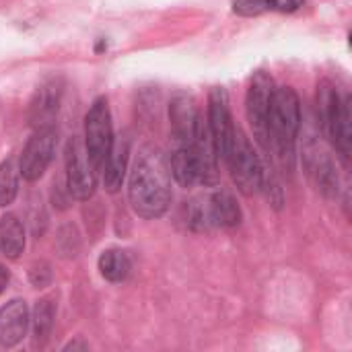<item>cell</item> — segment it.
Returning a JSON list of instances; mask_svg holds the SVG:
<instances>
[{
	"label": "cell",
	"instance_id": "obj_1",
	"mask_svg": "<svg viewBox=\"0 0 352 352\" xmlns=\"http://www.w3.org/2000/svg\"><path fill=\"white\" fill-rule=\"evenodd\" d=\"M128 198L132 210L142 219H159L171 204V171L163 153L144 146L132 167Z\"/></svg>",
	"mask_w": 352,
	"mask_h": 352
},
{
	"label": "cell",
	"instance_id": "obj_2",
	"mask_svg": "<svg viewBox=\"0 0 352 352\" xmlns=\"http://www.w3.org/2000/svg\"><path fill=\"white\" fill-rule=\"evenodd\" d=\"M301 128V103L291 87L274 89L270 116H268V151L276 155L283 163L293 161L295 142Z\"/></svg>",
	"mask_w": 352,
	"mask_h": 352
},
{
	"label": "cell",
	"instance_id": "obj_3",
	"mask_svg": "<svg viewBox=\"0 0 352 352\" xmlns=\"http://www.w3.org/2000/svg\"><path fill=\"white\" fill-rule=\"evenodd\" d=\"M237 190L245 196H254L264 186V167L260 157L256 155L250 138L243 134L241 128L233 126L229 142L223 151V157Z\"/></svg>",
	"mask_w": 352,
	"mask_h": 352
},
{
	"label": "cell",
	"instance_id": "obj_4",
	"mask_svg": "<svg viewBox=\"0 0 352 352\" xmlns=\"http://www.w3.org/2000/svg\"><path fill=\"white\" fill-rule=\"evenodd\" d=\"M318 107L324 132L340 153L344 161L351 157V99H340L338 91L330 82H322L318 93Z\"/></svg>",
	"mask_w": 352,
	"mask_h": 352
},
{
	"label": "cell",
	"instance_id": "obj_5",
	"mask_svg": "<svg viewBox=\"0 0 352 352\" xmlns=\"http://www.w3.org/2000/svg\"><path fill=\"white\" fill-rule=\"evenodd\" d=\"M113 144V126L111 113L105 97L93 101L85 118V151L95 171H103L107 155Z\"/></svg>",
	"mask_w": 352,
	"mask_h": 352
},
{
	"label": "cell",
	"instance_id": "obj_6",
	"mask_svg": "<svg viewBox=\"0 0 352 352\" xmlns=\"http://www.w3.org/2000/svg\"><path fill=\"white\" fill-rule=\"evenodd\" d=\"M274 80L268 72L260 70L252 76L248 97H245V113L248 122L258 138V142L268 151V116H270V103L274 95Z\"/></svg>",
	"mask_w": 352,
	"mask_h": 352
},
{
	"label": "cell",
	"instance_id": "obj_7",
	"mask_svg": "<svg viewBox=\"0 0 352 352\" xmlns=\"http://www.w3.org/2000/svg\"><path fill=\"white\" fill-rule=\"evenodd\" d=\"M56 142H58V132L54 126L47 128H37L33 136L27 140L21 161H19V173L27 182H37L45 169L50 167L54 153H56Z\"/></svg>",
	"mask_w": 352,
	"mask_h": 352
},
{
	"label": "cell",
	"instance_id": "obj_8",
	"mask_svg": "<svg viewBox=\"0 0 352 352\" xmlns=\"http://www.w3.org/2000/svg\"><path fill=\"white\" fill-rule=\"evenodd\" d=\"M66 188L76 200H89L97 188L95 169L87 157L85 144L76 136L66 144Z\"/></svg>",
	"mask_w": 352,
	"mask_h": 352
},
{
	"label": "cell",
	"instance_id": "obj_9",
	"mask_svg": "<svg viewBox=\"0 0 352 352\" xmlns=\"http://www.w3.org/2000/svg\"><path fill=\"white\" fill-rule=\"evenodd\" d=\"M62 93H64L62 78H50L37 87V91L27 107V122L33 130L54 126Z\"/></svg>",
	"mask_w": 352,
	"mask_h": 352
},
{
	"label": "cell",
	"instance_id": "obj_10",
	"mask_svg": "<svg viewBox=\"0 0 352 352\" xmlns=\"http://www.w3.org/2000/svg\"><path fill=\"white\" fill-rule=\"evenodd\" d=\"M169 118H171V132H173L175 142L192 144L194 134L200 124V118H202V111L198 109L194 97L186 95V93H177L171 99Z\"/></svg>",
	"mask_w": 352,
	"mask_h": 352
},
{
	"label": "cell",
	"instance_id": "obj_11",
	"mask_svg": "<svg viewBox=\"0 0 352 352\" xmlns=\"http://www.w3.org/2000/svg\"><path fill=\"white\" fill-rule=\"evenodd\" d=\"M206 122H208L217 153H219V157H223V151H225L229 136H231V130L235 126L233 118H231V109H229V95L223 87H214L210 91Z\"/></svg>",
	"mask_w": 352,
	"mask_h": 352
},
{
	"label": "cell",
	"instance_id": "obj_12",
	"mask_svg": "<svg viewBox=\"0 0 352 352\" xmlns=\"http://www.w3.org/2000/svg\"><path fill=\"white\" fill-rule=\"evenodd\" d=\"M29 326V309L23 299H12L0 309V344L16 346Z\"/></svg>",
	"mask_w": 352,
	"mask_h": 352
},
{
	"label": "cell",
	"instance_id": "obj_13",
	"mask_svg": "<svg viewBox=\"0 0 352 352\" xmlns=\"http://www.w3.org/2000/svg\"><path fill=\"white\" fill-rule=\"evenodd\" d=\"M128 155H130V138L128 136L113 138L111 151H109L107 161L103 165V184H105V190L111 194H116L124 184V175H126V167H128Z\"/></svg>",
	"mask_w": 352,
	"mask_h": 352
},
{
	"label": "cell",
	"instance_id": "obj_14",
	"mask_svg": "<svg viewBox=\"0 0 352 352\" xmlns=\"http://www.w3.org/2000/svg\"><path fill=\"white\" fill-rule=\"evenodd\" d=\"M204 208L206 225L208 227H235L241 221V210L235 202V198L229 192H217L208 198Z\"/></svg>",
	"mask_w": 352,
	"mask_h": 352
},
{
	"label": "cell",
	"instance_id": "obj_15",
	"mask_svg": "<svg viewBox=\"0 0 352 352\" xmlns=\"http://www.w3.org/2000/svg\"><path fill=\"white\" fill-rule=\"evenodd\" d=\"M169 171L175 177V182L184 188H192L194 184H198V163L190 144L177 142L169 159Z\"/></svg>",
	"mask_w": 352,
	"mask_h": 352
},
{
	"label": "cell",
	"instance_id": "obj_16",
	"mask_svg": "<svg viewBox=\"0 0 352 352\" xmlns=\"http://www.w3.org/2000/svg\"><path fill=\"white\" fill-rule=\"evenodd\" d=\"M0 250L10 260H16L25 250V229L14 214L0 219Z\"/></svg>",
	"mask_w": 352,
	"mask_h": 352
},
{
	"label": "cell",
	"instance_id": "obj_17",
	"mask_svg": "<svg viewBox=\"0 0 352 352\" xmlns=\"http://www.w3.org/2000/svg\"><path fill=\"white\" fill-rule=\"evenodd\" d=\"M132 262L124 250H107L99 256V272L109 283H122L130 274Z\"/></svg>",
	"mask_w": 352,
	"mask_h": 352
},
{
	"label": "cell",
	"instance_id": "obj_18",
	"mask_svg": "<svg viewBox=\"0 0 352 352\" xmlns=\"http://www.w3.org/2000/svg\"><path fill=\"white\" fill-rule=\"evenodd\" d=\"M56 299L52 295L43 297L37 301L35 305V314H33V336H35V344H43L54 328V318H56Z\"/></svg>",
	"mask_w": 352,
	"mask_h": 352
},
{
	"label": "cell",
	"instance_id": "obj_19",
	"mask_svg": "<svg viewBox=\"0 0 352 352\" xmlns=\"http://www.w3.org/2000/svg\"><path fill=\"white\" fill-rule=\"evenodd\" d=\"M19 194V169L12 161L0 163V206L12 204Z\"/></svg>",
	"mask_w": 352,
	"mask_h": 352
},
{
	"label": "cell",
	"instance_id": "obj_20",
	"mask_svg": "<svg viewBox=\"0 0 352 352\" xmlns=\"http://www.w3.org/2000/svg\"><path fill=\"white\" fill-rule=\"evenodd\" d=\"M311 161H314V163H311V175L318 177L320 190H322V192H334V190H338V177L334 175L332 163H330L324 155L320 157V153H314Z\"/></svg>",
	"mask_w": 352,
	"mask_h": 352
},
{
	"label": "cell",
	"instance_id": "obj_21",
	"mask_svg": "<svg viewBox=\"0 0 352 352\" xmlns=\"http://www.w3.org/2000/svg\"><path fill=\"white\" fill-rule=\"evenodd\" d=\"M233 10L243 16H254L266 10V2L264 0H235Z\"/></svg>",
	"mask_w": 352,
	"mask_h": 352
},
{
	"label": "cell",
	"instance_id": "obj_22",
	"mask_svg": "<svg viewBox=\"0 0 352 352\" xmlns=\"http://www.w3.org/2000/svg\"><path fill=\"white\" fill-rule=\"evenodd\" d=\"M29 280H31V285H33V287H37V289L47 287V285H50V280H52V270H50V266H47V264H43V262L35 264V266L29 270Z\"/></svg>",
	"mask_w": 352,
	"mask_h": 352
},
{
	"label": "cell",
	"instance_id": "obj_23",
	"mask_svg": "<svg viewBox=\"0 0 352 352\" xmlns=\"http://www.w3.org/2000/svg\"><path fill=\"white\" fill-rule=\"evenodd\" d=\"M266 8L278 10V12H295L303 6L305 0H264Z\"/></svg>",
	"mask_w": 352,
	"mask_h": 352
},
{
	"label": "cell",
	"instance_id": "obj_24",
	"mask_svg": "<svg viewBox=\"0 0 352 352\" xmlns=\"http://www.w3.org/2000/svg\"><path fill=\"white\" fill-rule=\"evenodd\" d=\"M8 280H10L8 270H6L4 266H0V295L4 293V289H6V285H8Z\"/></svg>",
	"mask_w": 352,
	"mask_h": 352
}]
</instances>
